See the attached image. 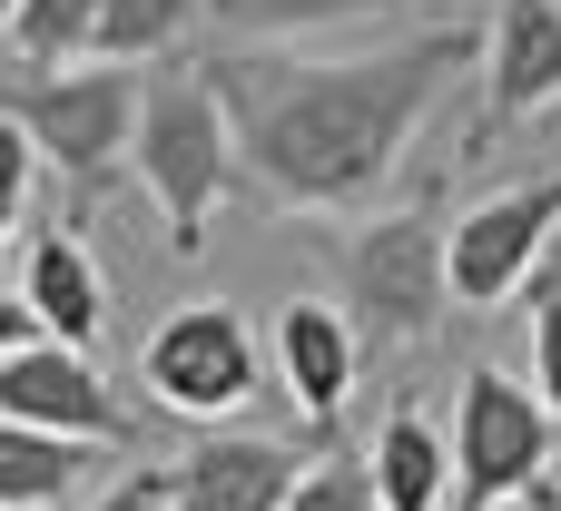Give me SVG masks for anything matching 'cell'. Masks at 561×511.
I'll use <instances>...</instances> for the list:
<instances>
[{"label": "cell", "mask_w": 561, "mask_h": 511, "mask_svg": "<svg viewBox=\"0 0 561 511\" xmlns=\"http://www.w3.org/2000/svg\"><path fill=\"white\" fill-rule=\"evenodd\" d=\"M483 59V30H424L365 59H286V49H227L207 59L227 118H237V167L247 197L276 217H345L385 197L404 167L434 89Z\"/></svg>", "instance_id": "obj_1"}, {"label": "cell", "mask_w": 561, "mask_h": 511, "mask_svg": "<svg viewBox=\"0 0 561 511\" xmlns=\"http://www.w3.org/2000/svg\"><path fill=\"white\" fill-rule=\"evenodd\" d=\"M128 167H138V187L158 197L168 256H197V246H207V217L227 207V187H247V167H237V118H227V98H217L207 69H158V79H148Z\"/></svg>", "instance_id": "obj_2"}, {"label": "cell", "mask_w": 561, "mask_h": 511, "mask_svg": "<svg viewBox=\"0 0 561 511\" xmlns=\"http://www.w3.org/2000/svg\"><path fill=\"white\" fill-rule=\"evenodd\" d=\"M335 286L365 345H434L454 305V227L434 217V187L355 236H335Z\"/></svg>", "instance_id": "obj_3"}, {"label": "cell", "mask_w": 561, "mask_h": 511, "mask_svg": "<svg viewBox=\"0 0 561 511\" xmlns=\"http://www.w3.org/2000/svg\"><path fill=\"white\" fill-rule=\"evenodd\" d=\"M552 404L473 364L454 394V511H552Z\"/></svg>", "instance_id": "obj_4"}, {"label": "cell", "mask_w": 561, "mask_h": 511, "mask_svg": "<svg viewBox=\"0 0 561 511\" xmlns=\"http://www.w3.org/2000/svg\"><path fill=\"white\" fill-rule=\"evenodd\" d=\"M138 98H148L138 69L89 59V69H39L10 118L69 187H108V167H128V148H138Z\"/></svg>", "instance_id": "obj_5"}, {"label": "cell", "mask_w": 561, "mask_h": 511, "mask_svg": "<svg viewBox=\"0 0 561 511\" xmlns=\"http://www.w3.org/2000/svg\"><path fill=\"white\" fill-rule=\"evenodd\" d=\"M138 374H148L158 414H178V423H227V414L256 394V325H247L237 305H178V315L148 335Z\"/></svg>", "instance_id": "obj_6"}, {"label": "cell", "mask_w": 561, "mask_h": 511, "mask_svg": "<svg viewBox=\"0 0 561 511\" xmlns=\"http://www.w3.org/2000/svg\"><path fill=\"white\" fill-rule=\"evenodd\" d=\"M561 236V177L503 187L473 217H454V305H513L533 286V266Z\"/></svg>", "instance_id": "obj_7"}, {"label": "cell", "mask_w": 561, "mask_h": 511, "mask_svg": "<svg viewBox=\"0 0 561 511\" xmlns=\"http://www.w3.org/2000/svg\"><path fill=\"white\" fill-rule=\"evenodd\" d=\"M0 423H30V433H69V443H128V414L108 404V384L89 374L79 345H20L0 355Z\"/></svg>", "instance_id": "obj_8"}, {"label": "cell", "mask_w": 561, "mask_h": 511, "mask_svg": "<svg viewBox=\"0 0 561 511\" xmlns=\"http://www.w3.org/2000/svg\"><path fill=\"white\" fill-rule=\"evenodd\" d=\"M561 98V0H503L483 30V108H473V148H493L503 128L542 118Z\"/></svg>", "instance_id": "obj_9"}, {"label": "cell", "mask_w": 561, "mask_h": 511, "mask_svg": "<svg viewBox=\"0 0 561 511\" xmlns=\"http://www.w3.org/2000/svg\"><path fill=\"white\" fill-rule=\"evenodd\" d=\"M355 364H365V335H355L345 305L296 295V305L276 315V374H286V394H296V414H306L316 443H335V423H345V404H355Z\"/></svg>", "instance_id": "obj_10"}, {"label": "cell", "mask_w": 561, "mask_h": 511, "mask_svg": "<svg viewBox=\"0 0 561 511\" xmlns=\"http://www.w3.org/2000/svg\"><path fill=\"white\" fill-rule=\"evenodd\" d=\"M306 443H266V433H207L187 443V463H168L178 511H286L306 483Z\"/></svg>", "instance_id": "obj_11"}, {"label": "cell", "mask_w": 561, "mask_h": 511, "mask_svg": "<svg viewBox=\"0 0 561 511\" xmlns=\"http://www.w3.org/2000/svg\"><path fill=\"white\" fill-rule=\"evenodd\" d=\"M20 295H30V315H39L49 345H79V355H89V345L108 335V286H99L79 227H39V236H30V276H20Z\"/></svg>", "instance_id": "obj_12"}, {"label": "cell", "mask_w": 561, "mask_h": 511, "mask_svg": "<svg viewBox=\"0 0 561 511\" xmlns=\"http://www.w3.org/2000/svg\"><path fill=\"white\" fill-rule=\"evenodd\" d=\"M365 463H375V502L385 511H444L454 502V443L424 423V404H394Z\"/></svg>", "instance_id": "obj_13"}, {"label": "cell", "mask_w": 561, "mask_h": 511, "mask_svg": "<svg viewBox=\"0 0 561 511\" xmlns=\"http://www.w3.org/2000/svg\"><path fill=\"white\" fill-rule=\"evenodd\" d=\"M99 443H69V433H30V423H0V511H49L79 492Z\"/></svg>", "instance_id": "obj_14"}, {"label": "cell", "mask_w": 561, "mask_h": 511, "mask_svg": "<svg viewBox=\"0 0 561 511\" xmlns=\"http://www.w3.org/2000/svg\"><path fill=\"white\" fill-rule=\"evenodd\" d=\"M375 10H394V0H207L227 49H286L306 30H345V20H375Z\"/></svg>", "instance_id": "obj_15"}, {"label": "cell", "mask_w": 561, "mask_h": 511, "mask_svg": "<svg viewBox=\"0 0 561 511\" xmlns=\"http://www.w3.org/2000/svg\"><path fill=\"white\" fill-rule=\"evenodd\" d=\"M99 10H108V0H20V10H10L20 69L39 79V69H69V59H99Z\"/></svg>", "instance_id": "obj_16"}, {"label": "cell", "mask_w": 561, "mask_h": 511, "mask_svg": "<svg viewBox=\"0 0 561 511\" xmlns=\"http://www.w3.org/2000/svg\"><path fill=\"white\" fill-rule=\"evenodd\" d=\"M197 10H207V0H108V10H99V59L148 69V59H168V49L187 39Z\"/></svg>", "instance_id": "obj_17"}, {"label": "cell", "mask_w": 561, "mask_h": 511, "mask_svg": "<svg viewBox=\"0 0 561 511\" xmlns=\"http://www.w3.org/2000/svg\"><path fill=\"white\" fill-rule=\"evenodd\" d=\"M286 511H385V502H375V463H355V453H316Z\"/></svg>", "instance_id": "obj_18"}, {"label": "cell", "mask_w": 561, "mask_h": 511, "mask_svg": "<svg viewBox=\"0 0 561 511\" xmlns=\"http://www.w3.org/2000/svg\"><path fill=\"white\" fill-rule=\"evenodd\" d=\"M30 128L20 118H0V256H10V236H20V207H30Z\"/></svg>", "instance_id": "obj_19"}, {"label": "cell", "mask_w": 561, "mask_h": 511, "mask_svg": "<svg viewBox=\"0 0 561 511\" xmlns=\"http://www.w3.org/2000/svg\"><path fill=\"white\" fill-rule=\"evenodd\" d=\"M533 394L561 414V276L542 286V305H533Z\"/></svg>", "instance_id": "obj_20"}, {"label": "cell", "mask_w": 561, "mask_h": 511, "mask_svg": "<svg viewBox=\"0 0 561 511\" xmlns=\"http://www.w3.org/2000/svg\"><path fill=\"white\" fill-rule=\"evenodd\" d=\"M89 511H178V483H168V473H118Z\"/></svg>", "instance_id": "obj_21"}, {"label": "cell", "mask_w": 561, "mask_h": 511, "mask_svg": "<svg viewBox=\"0 0 561 511\" xmlns=\"http://www.w3.org/2000/svg\"><path fill=\"white\" fill-rule=\"evenodd\" d=\"M20 345H39V315H30L20 286H0V355H20Z\"/></svg>", "instance_id": "obj_22"}, {"label": "cell", "mask_w": 561, "mask_h": 511, "mask_svg": "<svg viewBox=\"0 0 561 511\" xmlns=\"http://www.w3.org/2000/svg\"><path fill=\"white\" fill-rule=\"evenodd\" d=\"M10 10H20V0H0V30H10Z\"/></svg>", "instance_id": "obj_23"}]
</instances>
